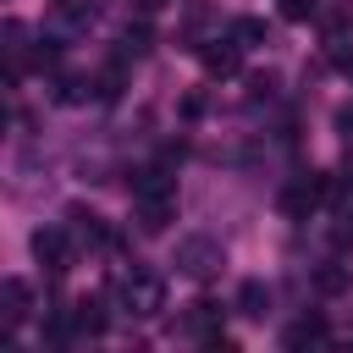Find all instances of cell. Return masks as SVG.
Returning <instances> with one entry per match:
<instances>
[{
	"instance_id": "cell-18",
	"label": "cell",
	"mask_w": 353,
	"mask_h": 353,
	"mask_svg": "<svg viewBox=\"0 0 353 353\" xmlns=\"http://www.w3.org/2000/svg\"><path fill=\"white\" fill-rule=\"evenodd\" d=\"M281 17L287 22H309L314 17V0H281Z\"/></svg>"
},
{
	"instance_id": "cell-13",
	"label": "cell",
	"mask_w": 353,
	"mask_h": 353,
	"mask_svg": "<svg viewBox=\"0 0 353 353\" xmlns=\"http://www.w3.org/2000/svg\"><path fill=\"white\" fill-rule=\"evenodd\" d=\"M154 50V33H149V22H127V33H121V55H149Z\"/></svg>"
},
{
	"instance_id": "cell-7",
	"label": "cell",
	"mask_w": 353,
	"mask_h": 353,
	"mask_svg": "<svg viewBox=\"0 0 353 353\" xmlns=\"http://www.w3.org/2000/svg\"><path fill=\"white\" fill-rule=\"evenodd\" d=\"M28 309H33V292H28V281L22 276H6V309H0V320H6V336L28 320Z\"/></svg>"
},
{
	"instance_id": "cell-21",
	"label": "cell",
	"mask_w": 353,
	"mask_h": 353,
	"mask_svg": "<svg viewBox=\"0 0 353 353\" xmlns=\"http://www.w3.org/2000/svg\"><path fill=\"white\" fill-rule=\"evenodd\" d=\"M61 6H66V0H61Z\"/></svg>"
},
{
	"instance_id": "cell-6",
	"label": "cell",
	"mask_w": 353,
	"mask_h": 353,
	"mask_svg": "<svg viewBox=\"0 0 353 353\" xmlns=\"http://www.w3.org/2000/svg\"><path fill=\"white\" fill-rule=\"evenodd\" d=\"M132 210H138V232H165L176 221V193H165V199H132Z\"/></svg>"
},
{
	"instance_id": "cell-10",
	"label": "cell",
	"mask_w": 353,
	"mask_h": 353,
	"mask_svg": "<svg viewBox=\"0 0 353 353\" xmlns=\"http://www.w3.org/2000/svg\"><path fill=\"white\" fill-rule=\"evenodd\" d=\"M165 193H176V182H171L165 165H143V171H132V199H165Z\"/></svg>"
},
{
	"instance_id": "cell-4",
	"label": "cell",
	"mask_w": 353,
	"mask_h": 353,
	"mask_svg": "<svg viewBox=\"0 0 353 353\" xmlns=\"http://www.w3.org/2000/svg\"><path fill=\"white\" fill-rule=\"evenodd\" d=\"M33 259H39L50 276H61V270L72 265V243H66V232H61V226H39V232H33Z\"/></svg>"
},
{
	"instance_id": "cell-12",
	"label": "cell",
	"mask_w": 353,
	"mask_h": 353,
	"mask_svg": "<svg viewBox=\"0 0 353 353\" xmlns=\"http://www.w3.org/2000/svg\"><path fill=\"white\" fill-rule=\"evenodd\" d=\"M265 309H270V287H265V281H243V287H237V314L259 320Z\"/></svg>"
},
{
	"instance_id": "cell-11",
	"label": "cell",
	"mask_w": 353,
	"mask_h": 353,
	"mask_svg": "<svg viewBox=\"0 0 353 353\" xmlns=\"http://www.w3.org/2000/svg\"><path fill=\"white\" fill-rule=\"evenodd\" d=\"M72 320H77V336H99L105 331V303L99 298H77L72 303Z\"/></svg>"
},
{
	"instance_id": "cell-17",
	"label": "cell",
	"mask_w": 353,
	"mask_h": 353,
	"mask_svg": "<svg viewBox=\"0 0 353 353\" xmlns=\"http://www.w3.org/2000/svg\"><path fill=\"white\" fill-rule=\"evenodd\" d=\"M94 94H99V99H116V94H121V66H105L99 83H94Z\"/></svg>"
},
{
	"instance_id": "cell-3",
	"label": "cell",
	"mask_w": 353,
	"mask_h": 353,
	"mask_svg": "<svg viewBox=\"0 0 353 353\" xmlns=\"http://www.w3.org/2000/svg\"><path fill=\"white\" fill-rule=\"evenodd\" d=\"M320 199H325V176L303 171V176H292V182L281 188V215H287V221H309V215L320 210Z\"/></svg>"
},
{
	"instance_id": "cell-15",
	"label": "cell",
	"mask_w": 353,
	"mask_h": 353,
	"mask_svg": "<svg viewBox=\"0 0 353 353\" xmlns=\"http://www.w3.org/2000/svg\"><path fill=\"white\" fill-rule=\"evenodd\" d=\"M232 39H237L243 50H248V44H265V22H259V17H237V22H232Z\"/></svg>"
},
{
	"instance_id": "cell-8",
	"label": "cell",
	"mask_w": 353,
	"mask_h": 353,
	"mask_svg": "<svg viewBox=\"0 0 353 353\" xmlns=\"http://www.w3.org/2000/svg\"><path fill=\"white\" fill-rule=\"evenodd\" d=\"M320 342H331V325L320 314H303V320H292L281 331V347H320Z\"/></svg>"
},
{
	"instance_id": "cell-2",
	"label": "cell",
	"mask_w": 353,
	"mask_h": 353,
	"mask_svg": "<svg viewBox=\"0 0 353 353\" xmlns=\"http://www.w3.org/2000/svg\"><path fill=\"white\" fill-rule=\"evenodd\" d=\"M221 265H226V254H221V243H215V237H182V243H176V270H182V276L210 281Z\"/></svg>"
},
{
	"instance_id": "cell-20",
	"label": "cell",
	"mask_w": 353,
	"mask_h": 353,
	"mask_svg": "<svg viewBox=\"0 0 353 353\" xmlns=\"http://www.w3.org/2000/svg\"><path fill=\"white\" fill-rule=\"evenodd\" d=\"M160 6H165V0H138V11H160Z\"/></svg>"
},
{
	"instance_id": "cell-1",
	"label": "cell",
	"mask_w": 353,
	"mask_h": 353,
	"mask_svg": "<svg viewBox=\"0 0 353 353\" xmlns=\"http://www.w3.org/2000/svg\"><path fill=\"white\" fill-rule=\"evenodd\" d=\"M116 292H121V309L132 314V320H154L160 309H165V281L154 276V270H121V281H116Z\"/></svg>"
},
{
	"instance_id": "cell-19",
	"label": "cell",
	"mask_w": 353,
	"mask_h": 353,
	"mask_svg": "<svg viewBox=\"0 0 353 353\" xmlns=\"http://www.w3.org/2000/svg\"><path fill=\"white\" fill-rule=\"evenodd\" d=\"M336 127H342V132H353V105H342V110H336Z\"/></svg>"
},
{
	"instance_id": "cell-5",
	"label": "cell",
	"mask_w": 353,
	"mask_h": 353,
	"mask_svg": "<svg viewBox=\"0 0 353 353\" xmlns=\"http://www.w3.org/2000/svg\"><path fill=\"white\" fill-rule=\"evenodd\" d=\"M199 61H204V72H210V77H232V72L243 66V44H237V39L204 44V50H199Z\"/></svg>"
},
{
	"instance_id": "cell-16",
	"label": "cell",
	"mask_w": 353,
	"mask_h": 353,
	"mask_svg": "<svg viewBox=\"0 0 353 353\" xmlns=\"http://www.w3.org/2000/svg\"><path fill=\"white\" fill-rule=\"evenodd\" d=\"M314 287L336 298V292H347V270H342V265H320V270H314Z\"/></svg>"
},
{
	"instance_id": "cell-9",
	"label": "cell",
	"mask_w": 353,
	"mask_h": 353,
	"mask_svg": "<svg viewBox=\"0 0 353 353\" xmlns=\"http://www.w3.org/2000/svg\"><path fill=\"white\" fill-rule=\"evenodd\" d=\"M66 221H72V232H77L83 243H94V248H116V243H121V237H116V232H110V226H105L94 210H72Z\"/></svg>"
},
{
	"instance_id": "cell-14",
	"label": "cell",
	"mask_w": 353,
	"mask_h": 353,
	"mask_svg": "<svg viewBox=\"0 0 353 353\" xmlns=\"http://www.w3.org/2000/svg\"><path fill=\"white\" fill-rule=\"evenodd\" d=\"M215 320H221V309H215V303H193V314H188V331L210 342V336H221V331H215Z\"/></svg>"
}]
</instances>
